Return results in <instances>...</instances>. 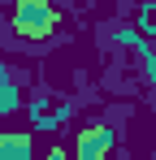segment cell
Returning a JSON list of instances; mask_svg holds the SVG:
<instances>
[{
  "mask_svg": "<svg viewBox=\"0 0 156 160\" xmlns=\"http://www.w3.org/2000/svg\"><path fill=\"white\" fill-rule=\"evenodd\" d=\"M4 108H18V91L0 82V112H4Z\"/></svg>",
  "mask_w": 156,
  "mask_h": 160,
  "instance_id": "cell-4",
  "label": "cell"
},
{
  "mask_svg": "<svg viewBox=\"0 0 156 160\" xmlns=\"http://www.w3.org/2000/svg\"><path fill=\"white\" fill-rule=\"evenodd\" d=\"M44 160H70V156H65V147H52V152H48Z\"/></svg>",
  "mask_w": 156,
  "mask_h": 160,
  "instance_id": "cell-5",
  "label": "cell"
},
{
  "mask_svg": "<svg viewBox=\"0 0 156 160\" xmlns=\"http://www.w3.org/2000/svg\"><path fill=\"white\" fill-rule=\"evenodd\" d=\"M13 30L22 39H48L56 30V9L48 0H18L13 4Z\"/></svg>",
  "mask_w": 156,
  "mask_h": 160,
  "instance_id": "cell-1",
  "label": "cell"
},
{
  "mask_svg": "<svg viewBox=\"0 0 156 160\" xmlns=\"http://www.w3.org/2000/svg\"><path fill=\"white\" fill-rule=\"evenodd\" d=\"M113 152V130L108 126H87L78 134V156L74 160H104Z\"/></svg>",
  "mask_w": 156,
  "mask_h": 160,
  "instance_id": "cell-2",
  "label": "cell"
},
{
  "mask_svg": "<svg viewBox=\"0 0 156 160\" xmlns=\"http://www.w3.org/2000/svg\"><path fill=\"white\" fill-rule=\"evenodd\" d=\"M0 160H35V143L26 130H4L0 134Z\"/></svg>",
  "mask_w": 156,
  "mask_h": 160,
  "instance_id": "cell-3",
  "label": "cell"
}]
</instances>
